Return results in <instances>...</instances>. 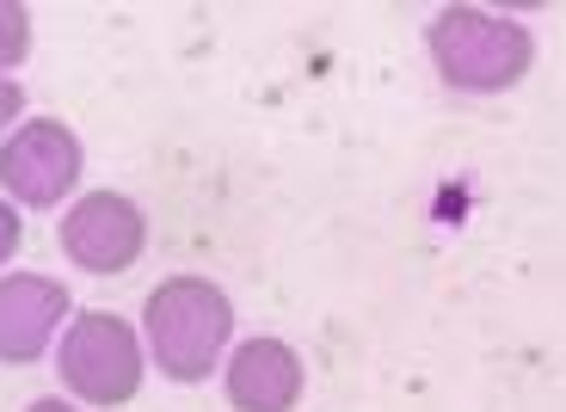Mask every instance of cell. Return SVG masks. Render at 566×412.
Masks as SVG:
<instances>
[{
	"label": "cell",
	"instance_id": "obj_6",
	"mask_svg": "<svg viewBox=\"0 0 566 412\" xmlns=\"http://www.w3.org/2000/svg\"><path fill=\"white\" fill-rule=\"evenodd\" d=\"M69 320V284L56 277H0V363H38Z\"/></svg>",
	"mask_w": 566,
	"mask_h": 412
},
{
	"label": "cell",
	"instance_id": "obj_5",
	"mask_svg": "<svg viewBox=\"0 0 566 412\" xmlns=\"http://www.w3.org/2000/svg\"><path fill=\"white\" fill-rule=\"evenodd\" d=\"M142 246H148V222L117 191H93L62 215V253H69V265L93 271V277L129 271L142 258Z\"/></svg>",
	"mask_w": 566,
	"mask_h": 412
},
{
	"label": "cell",
	"instance_id": "obj_4",
	"mask_svg": "<svg viewBox=\"0 0 566 412\" xmlns=\"http://www.w3.org/2000/svg\"><path fill=\"white\" fill-rule=\"evenodd\" d=\"M0 186L25 210H56L81 186V136L56 117L19 124V136H7V148H0Z\"/></svg>",
	"mask_w": 566,
	"mask_h": 412
},
{
	"label": "cell",
	"instance_id": "obj_7",
	"mask_svg": "<svg viewBox=\"0 0 566 412\" xmlns=\"http://www.w3.org/2000/svg\"><path fill=\"white\" fill-rule=\"evenodd\" d=\"M228 400L234 412H290L302 400V357L283 339H247L228 357Z\"/></svg>",
	"mask_w": 566,
	"mask_h": 412
},
{
	"label": "cell",
	"instance_id": "obj_10",
	"mask_svg": "<svg viewBox=\"0 0 566 412\" xmlns=\"http://www.w3.org/2000/svg\"><path fill=\"white\" fill-rule=\"evenodd\" d=\"M19 112H25V86H19V81H7V74H0V129L13 124Z\"/></svg>",
	"mask_w": 566,
	"mask_h": 412
},
{
	"label": "cell",
	"instance_id": "obj_8",
	"mask_svg": "<svg viewBox=\"0 0 566 412\" xmlns=\"http://www.w3.org/2000/svg\"><path fill=\"white\" fill-rule=\"evenodd\" d=\"M31 56V13L19 0H0V68H19Z\"/></svg>",
	"mask_w": 566,
	"mask_h": 412
},
{
	"label": "cell",
	"instance_id": "obj_9",
	"mask_svg": "<svg viewBox=\"0 0 566 412\" xmlns=\"http://www.w3.org/2000/svg\"><path fill=\"white\" fill-rule=\"evenodd\" d=\"M19 234H25V228H19V210L13 203H0V265L19 253Z\"/></svg>",
	"mask_w": 566,
	"mask_h": 412
},
{
	"label": "cell",
	"instance_id": "obj_11",
	"mask_svg": "<svg viewBox=\"0 0 566 412\" xmlns=\"http://www.w3.org/2000/svg\"><path fill=\"white\" fill-rule=\"evenodd\" d=\"M25 412H81V406H69V400H31Z\"/></svg>",
	"mask_w": 566,
	"mask_h": 412
},
{
	"label": "cell",
	"instance_id": "obj_2",
	"mask_svg": "<svg viewBox=\"0 0 566 412\" xmlns=\"http://www.w3.org/2000/svg\"><path fill=\"white\" fill-rule=\"evenodd\" d=\"M431 62L455 93H505L530 74L536 43L517 19L481 13V7H443L431 19Z\"/></svg>",
	"mask_w": 566,
	"mask_h": 412
},
{
	"label": "cell",
	"instance_id": "obj_1",
	"mask_svg": "<svg viewBox=\"0 0 566 412\" xmlns=\"http://www.w3.org/2000/svg\"><path fill=\"white\" fill-rule=\"evenodd\" d=\"M142 327H148V351H155L160 376L203 382V376H216L228 339H234V302L210 277H167L142 308Z\"/></svg>",
	"mask_w": 566,
	"mask_h": 412
},
{
	"label": "cell",
	"instance_id": "obj_3",
	"mask_svg": "<svg viewBox=\"0 0 566 412\" xmlns=\"http://www.w3.org/2000/svg\"><path fill=\"white\" fill-rule=\"evenodd\" d=\"M56 370L69 382V394H81L86 406H124L142 388V339L129 332V320L93 308L62 332Z\"/></svg>",
	"mask_w": 566,
	"mask_h": 412
}]
</instances>
